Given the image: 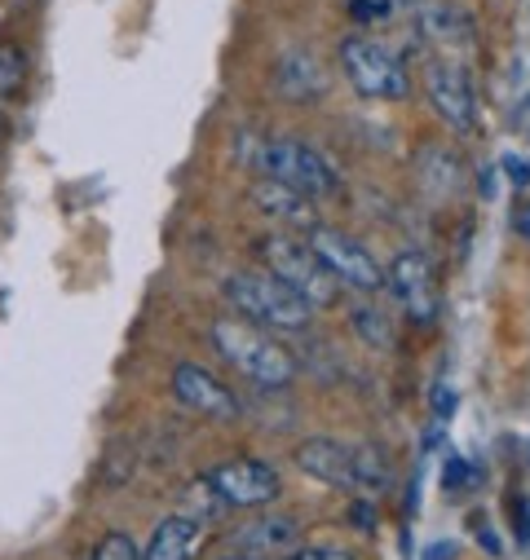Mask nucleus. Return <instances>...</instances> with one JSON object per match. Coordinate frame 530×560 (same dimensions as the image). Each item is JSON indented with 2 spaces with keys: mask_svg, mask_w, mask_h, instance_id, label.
Returning <instances> with one entry per match:
<instances>
[{
  "mask_svg": "<svg viewBox=\"0 0 530 560\" xmlns=\"http://www.w3.org/2000/svg\"><path fill=\"white\" fill-rule=\"evenodd\" d=\"M212 345L256 388L279 393V388H292V380H297V358L270 331L247 323V318H217L212 323Z\"/></svg>",
  "mask_w": 530,
  "mask_h": 560,
  "instance_id": "f257e3e1",
  "label": "nucleus"
},
{
  "mask_svg": "<svg viewBox=\"0 0 530 560\" xmlns=\"http://www.w3.org/2000/svg\"><path fill=\"white\" fill-rule=\"evenodd\" d=\"M226 301L234 305L239 318L265 327V331H306L314 305L292 292L284 278L270 269H252V273H230L226 278Z\"/></svg>",
  "mask_w": 530,
  "mask_h": 560,
  "instance_id": "f03ea898",
  "label": "nucleus"
},
{
  "mask_svg": "<svg viewBox=\"0 0 530 560\" xmlns=\"http://www.w3.org/2000/svg\"><path fill=\"white\" fill-rule=\"evenodd\" d=\"M256 173L284 182L292 190H301L306 199H332L341 195V173L332 168V160L323 151H314L310 142H297V137H279V142H265L256 151Z\"/></svg>",
  "mask_w": 530,
  "mask_h": 560,
  "instance_id": "7ed1b4c3",
  "label": "nucleus"
},
{
  "mask_svg": "<svg viewBox=\"0 0 530 560\" xmlns=\"http://www.w3.org/2000/svg\"><path fill=\"white\" fill-rule=\"evenodd\" d=\"M341 71H345V80L358 97H371V102L412 97L407 62L398 54H389L384 45H376L371 36H345L341 40Z\"/></svg>",
  "mask_w": 530,
  "mask_h": 560,
  "instance_id": "20e7f679",
  "label": "nucleus"
},
{
  "mask_svg": "<svg viewBox=\"0 0 530 560\" xmlns=\"http://www.w3.org/2000/svg\"><path fill=\"white\" fill-rule=\"evenodd\" d=\"M261 260H265V269H270L275 278H284L292 292H301L314 310L336 305L341 283L332 278V269L314 256L310 243H301V238H292V234H270V238L261 243Z\"/></svg>",
  "mask_w": 530,
  "mask_h": 560,
  "instance_id": "39448f33",
  "label": "nucleus"
},
{
  "mask_svg": "<svg viewBox=\"0 0 530 560\" xmlns=\"http://www.w3.org/2000/svg\"><path fill=\"white\" fill-rule=\"evenodd\" d=\"M306 243L314 247V256L332 269V278L349 292H362V296H376L384 288V269L380 260L371 256V247H362L354 234L336 230V225H314L306 234Z\"/></svg>",
  "mask_w": 530,
  "mask_h": 560,
  "instance_id": "423d86ee",
  "label": "nucleus"
},
{
  "mask_svg": "<svg viewBox=\"0 0 530 560\" xmlns=\"http://www.w3.org/2000/svg\"><path fill=\"white\" fill-rule=\"evenodd\" d=\"M384 288L393 292V301L403 305V314L416 323V327H434L438 323V283H434V265L425 252H398L389 273H384Z\"/></svg>",
  "mask_w": 530,
  "mask_h": 560,
  "instance_id": "0eeeda50",
  "label": "nucleus"
},
{
  "mask_svg": "<svg viewBox=\"0 0 530 560\" xmlns=\"http://www.w3.org/2000/svg\"><path fill=\"white\" fill-rule=\"evenodd\" d=\"M208 481L217 486L226 508H265V503H275L284 494L279 468L261 464V459H226L208 472Z\"/></svg>",
  "mask_w": 530,
  "mask_h": 560,
  "instance_id": "6e6552de",
  "label": "nucleus"
},
{
  "mask_svg": "<svg viewBox=\"0 0 530 560\" xmlns=\"http://www.w3.org/2000/svg\"><path fill=\"white\" fill-rule=\"evenodd\" d=\"M425 97L434 106V115L456 128V132H469L477 124V97H473V84H469V71L460 62H429L425 71Z\"/></svg>",
  "mask_w": 530,
  "mask_h": 560,
  "instance_id": "1a4fd4ad",
  "label": "nucleus"
},
{
  "mask_svg": "<svg viewBox=\"0 0 530 560\" xmlns=\"http://www.w3.org/2000/svg\"><path fill=\"white\" fill-rule=\"evenodd\" d=\"M247 203H252L261 217H270L275 225L292 230V234H310V230L319 225L314 199H306L301 190H292V186H284V182H270V177H256V182H252Z\"/></svg>",
  "mask_w": 530,
  "mask_h": 560,
  "instance_id": "9d476101",
  "label": "nucleus"
},
{
  "mask_svg": "<svg viewBox=\"0 0 530 560\" xmlns=\"http://www.w3.org/2000/svg\"><path fill=\"white\" fill-rule=\"evenodd\" d=\"M173 393H177V401H182L186 410H195V415H204V419H234V415H239V397H234L212 371H204V366H195V362H182V366L173 371Z\"/></svg>",
  "mask_w": 530,
  "mask_h": 560,
  "instance_id": "9b49d317",
  "label": "nucleus"
},
{
  "mask_svg": "<svg viewBox=\"0 0 530 560\" xmlns=\"http://www.w3.org/2000/svg\"><path fill=\"white\" fill-rule=\"evenodd\" d=\"M297 468L310 472L323 486L336 490H354V446L332 442V438H310L297 446Z\"/></svg>",
  "mask_w": 530,
  "mask_h": 560,
  "instance_id": "f8f14e48",
  "label": "nucleus"
},
{
  "mask_svg": "<svg viewBox=\"0 0 530 560\" xmlns=\"http://www.w3.org/2000/svg\"><path fill=\"white\" fill-rule=\"evenodd\" d=\"M297 547H301V525L292 516H265V521H252L234 534V551L256 556V560H275V556H288Z\"/></svg>",
  "mask_w": 530,
  "mask_h": 560,
  "instance_id": "ddd939ff",
  "label": "nucleus"
},
{
  "mask_svg": "<svg viewBox=\"0 0 530 560\" xmlns=\"http://www.w3.org/2000/svg\"><path fill=\"white\" fill-rule=\"evenodd\" d=\"M204 538H208L204 521H195V516H186V512L164 516V521L155 525V534H151L142 560H195V551L204 547Z\"/></svg>",
  "mask_w": 530,
  "mask_h": 560,
  "instance_id": "4468645a",
  "label": "nucleus"
},
{
  "mask_svg": "<svg viewBox=\"0 0 530 560\" xmlns=\"http://www.w3.org/2000/svg\"><path fill=\"white\" fill-rule=\"evenodd\" d=\"M275 89H279L288 102H314V97H323L327 80H323L319 62H314L306 49H288V54L279 58V67H275Z\"/></svg>",
  "mask_w": 530,
  "mask_h": 560,
  "instance_id": "2eb2a0df",
  "label": "nucleus"
},
{
  "mask_svg": "<svg viewBox=\"0 0 530 560\" xmlns=\"http://www.w3.org/2000/svg\"><path fill=\"white\" fill-rule=\"evenodd\" d=\"M420 32H425V40H434V45H442V49H473V27H469V19H460L456 10H447V5H420Z\"/></svg>",
  "mask_w": 530,
  "mask_h": 560,
  "instance_id": "dca6fc26",
  "label": "nucleus"
},
{
  "mask_svg": "<svg viewBox=\"0 0 530 560\" xmlns=\"http://www.w3.org/2000/svg\"><path fill=\"white\" fill-rule=\"evenodd\" d=\"M393 468H389V455L384 446H354V490L358 494H380L389 486Z\"/></svg>",
  "mask_w": 530,
  "mask_h": 560,
  "instance_id": "f3484780",
  "label": "nucleus"
},
{
  "mask_svg": "<svg viewBox=\"0 0 530 560\" xmlns=\"http://www.w3.org/2000/svg\"><path fill=\"white\" fill-rule=\"evenodd\" d=\"M354 331H358V340L371 345V349H393V323H389V314L376 310V305H358V310H354Z\"/></svg>",
  "mask_w": 530,
  "mask_h": 560,
  "instance_id": "a211bd4d",
  "label": "nucleus"
},
{
  "mask_svg": "<svg viewBox=\"0 0 530 560\" xmlns=\"http://www.w3.org/2000/svg\"><path fill=\"white\" fill-rule=\"evenodd\" d=\"M182 499H186V516H195V521H212V516H221L226 512V499L217 494V486L208 481V472L204 477H195L186 490H182Z\"/></svg>",
  "mask_w": 530,
  "mask_h": 560,
  "instance_id": "6ab92c4d",
  "label": "nucleus"
},
{
  "mask_svg": "<svg viewBox=\"0 0 530 560\" xmlns=\"http://www.w3.org/2000/svg\"><path fill=\"white\" fill-rule=\"evenodd\" d=\"M27 89V54L14 40H0V97H19Z\"/></svg>",
  "mask_w": 530,
  "mask_h": 560,
  "instance_id": "aec40b11",
  "label": "nucleus"
},
{
  "mask_svg": "<svg viewBox=\"0 0 530 560\" xmlns=\"http://www.w3.org/2000/svg\"><path fill=\"white\" fill-rule=\"evenodd\" d=\"M89 560H142V551H138V542H132L124 529H111V534H102V542L93 547Z\"/></svg>",
  "mask_w": 530,
  "mask_h": 560,
  "instance_id": "412c9836",
  "label": "nucleus"
},
{
  "mask_svg": "<svg viewBox=\"0 0 530 560\" xmlns=\"http://www.w3.org/2000/svg\"><path fill=\"white\" fill-rule=\"evenodd\" d=\"M508 521L517 529V542H530V494H508Z\"/></svg>",
  "mask_w": 530,
  "mask_h": 560,
  "instance_id": "4be33fe9",
  "label": "nucleus"
},
{
  "mask_svg": "<svg viewBox=\"0 0 530 560\" xmlns=\"http://www.w3.org/2000/svg\"><path fill=\"white\" fill-rule=\"evenodd\" d=\"M499 168H504V177H508V186H512V190H526V186H530V164H526L521 155H504V164H499Z\"/></svg>",
  "mask_w": 530,
  "mask_h": 560,
  "instance_id": "5701e85b",
  "label": "nucleus"
},
{
  "mask_svg": "<svg viewBox=\"0 0 530 560\" xmlns=\"http://www.w3.org/2000/svg\"><path fill=\"white\" fill-rule=\"evenodd\" d=\"M284 560H358V556H349V551H341V547H297V551H288Z\"/></svg>",
  "mask_w": 530,
  "mask_h": 560,
  "instance_id": "b1692460",
  "label": "nucleus"
},
{
  "mask_svg": "<svg viewBox=\"0 0 530 560\" xmlns=\"http://www.w3.org/2000/svg\"><path fill=\"white\" fill-rule=\"evenodd\" d=\"M349 521H354V525H358L362 534H371V529H376V508L367 503V494H362V499H358V503L349 508Z\"/></svg>",
  "mask_w": 530,
  "mask_h": 560,
  "instance_id": "393cba45",
  "label": "nucleus"
},
{
  "mask_svg": "<svg viewBox=\"0 0 530 560\" xmlns=\"http://www.w3.org/2000/svg\"><path fill=\"white\" fill-rule=\"evenodd\" d=\"M473 534H477V542L486 547V556H499V551H504V542L495 538V529L486 525V516H473Z\"/></svg>",
  "mask_w": 530,
  "mask_h": 560,
  "instance_id": "a878e982",
  "label": "nucleus"
},
{
  "mask_svg": "<svg viewBox=\"0 0 530 560\" xmlns=\"http://www.w3.org/2000/svg\"><path fill=\"white\" fill-rule=\"evenodd\" d=\"M451 410H456V393H451V384H438V393H434V415L447 424Z\"/></svg>",
  "mask_w": 530,
  "mask_h": 560,
  "instance_id": "bb28decb",
  "label": "nucleus"
},
{
  "mask_svg": "<svg viewBox=\"0 0 530 560\" xmlns=\"http://www.w3.org/2000/svg\"><path fill=\"white\" fill-rule=\"evenodd\" d=\"M442 486H447V494H460L464 490V459H456V455L447 459V481Z\"/></svg>",
  "mask_w": 530,
  "mask_h": 560,
  "instance_id": "cd10ccee",
  "label": "nucleus"
},
{
  "mask_svg": "<svg viewBox=\"0 0 530 560\" xmlns=\"http://www.w3.org/2000/svg\"><path fill=\"white\" fill-rule=\"evenodd\" d=\"M456 551H460L456 542H434V547L425 551V560H456Z\"/></svg>",
  "mask_w": 530,
  "mask_h": 560,
  "instance_id": "c85d7f7f",
  "label": "nucleus"
},
{
  "mask_svg": "<svg viewBox=\"0 0 530 560\" xmlns=\"http://www.w3.org/2000/svg\"><path fill=\"white\" fill-rule=\"evenodd\" d=\"M512 230H517L521 238H530V208H526V203L512 212Z\"/></svg>",
  "mask_w": 530,
  "mask_h": 560,
  "instance_id": "c756f323",
  "label": "nucleus"
},
{
  "mask_svg": "<svg viewBox=\"0 0 530 560\" xmlns=\"http://www.w3.org/2000/svg\"><path fill=\"white\" fill-rule=\"evenodd\" d=\"M5 142H10V119L0 115V151H5Z\"/></svg>",
  "mask_w": 530,
  "mask_h": 560,
  "instance_id": "7c9ffc66",
  "label": "nucleus"
},
{
  "mask_svg": "<svg viewBox=\"0 0 530 560\" xmlns=\"http://www.w3.org/2000/svg\"><path fill=\"white\" fill-rule=\"evenodd\" d=\"M226 560H256V556H226Z\"/></svg>",
  "mask_w": 530,
  "mask_h": 560,
  "instance_id": "2f4dec72",
  "label": "nucleus"
}]
</instances>
